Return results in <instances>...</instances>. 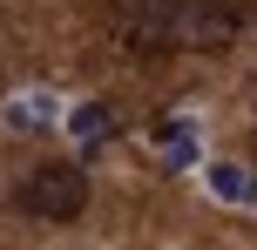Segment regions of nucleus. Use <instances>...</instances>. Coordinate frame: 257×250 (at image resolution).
<instances>
[{
	"label": "nucleus",
	"instance_id": "nucleus-1",
	"mask_svg": "<svg viewBox=\"0 0 257 250\" xmlns=\"http://www.w3.org/2000/svg\"><path fill=\"white\" fill-rule=\"evenodd\" d=\"M136 34L156 48H223L237 34L230 0H136Z\"/></svg>",
	"mask_w": 257,
	"mask_h": 250
},
{
	"label": "nucleus",
	"instance_id": "nucleus-2",
	"mask_svg": "<svg viewBox=\"0 0 257 250\" xmlns=\"http://www.w3.org/2000/svg\"><path fill=\"white\" fill-rule=\"evenodd\" d=\"M81 203H88V176L75 169V162H41L34 176L21 183V210H34V216H75Z\"/></svg>",
	"mask_w": 257,
	"mask_h": 250
},
{
	"label": "nucleus",
	"instance_id": "nucleus-3",
	"mask_svg": "<svg viewBox=\"0 0 257 250\" xmlns=\"http://www.w3.org/2000/svg\"><path fill=\"white\" fill-rule=\"evenodd\" d=\"M203 189L223 203V210H250V203H257V169H244V162H210Z\"/></svg>",
	"mask_w": 257,
	"mask_h": 250
},
{
	"label": "nucleus",
	"instance_id": "nucleus-4",
	"mask_svg": "<svg viewBox=\"0 0 257 250\" xmlns=\"http://www.w3.org/2000/svg\"><path fill=\"white\" fill-rule=\"evenodd\" d=\"M196 149H203V129H196L190 115H169L163 129H156V156H163V169H190Z\"/></svg>",
	"mask_w": 257,
	"mask_h": 250
},
{
	"label": "nucleus",
	"instance_id": "nucleus-5",
	"mask_svg": "<svg viewBox=\"0 0 257 250\" xmlns=\"http://www.w3.org/2000/svg\"><path fill=\"white\" fill-rule=\"evenodd\" d=\"M61 122V102L54 95H14L7 102V129L14 135H41V129H54Z\"/></svg>",
	"mask_w": 257,
	"mask_h": 250
},
{
	"label": "nucleus",
	"instance_id": "nucleus-6",
	"mask_svg": "<svg viewBox=\"0 0 257 250\" xmlns=\"http://www.w3.org/2000/svg\"><path fill=\"white\" fill-rule=\"evenodd\" d=\"M68 135H75V149H102L108 135H115V115H108V102H81V108H68Z\"/></svg>",
	"mask_w": 257,
	"mask_h": 250
}]
</instances>
